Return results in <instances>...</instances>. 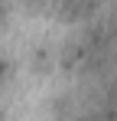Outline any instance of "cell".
<instances>
[{
    "label": "cell",
    "instance_id": "obj_1",
    "mask_svg": "<svg viewBox=\"0 0 117 121\" xmlns=\"http://www.w3.org/2000/svg\"><path fill=\"white\" fill-rule=\"evenodd\" d=\"M29 65H33V72H52V69L58 65V49H52L49 43L33 46V52H29Z\"/></svg>",
    "mask_w": 117,
    "mask_h": 121
},
{
    "label": "cell",
    "instance_id": "obj_3",
    "mask_svg": "<svg viewBox=\"0 0 117 121\" xmlns=\"http://www.w3.org/2000/svg\"><path fill=\"white\" fill-rule=\"evenodd\" d=\"M0 121H3V118H0Z\"/></svg>",
    "mask_w": 117,
    "mask_h": 121
},
{
    "label": "cell",
    "instance_id": "obj_2",
    "mask_svg": "<svg viewBox=\"0 0 117 121\" xmlns=\"http://www.w3.org/2000/svg\"><path fill=\"white\" fill-rule=\"evenodd\" d=\"M13 75H16V59H13V56H7V52H0V95L10 88Z\"/></svg>",
    "mask_w": 117,
    "mask_h": 121
}]
</instances>
